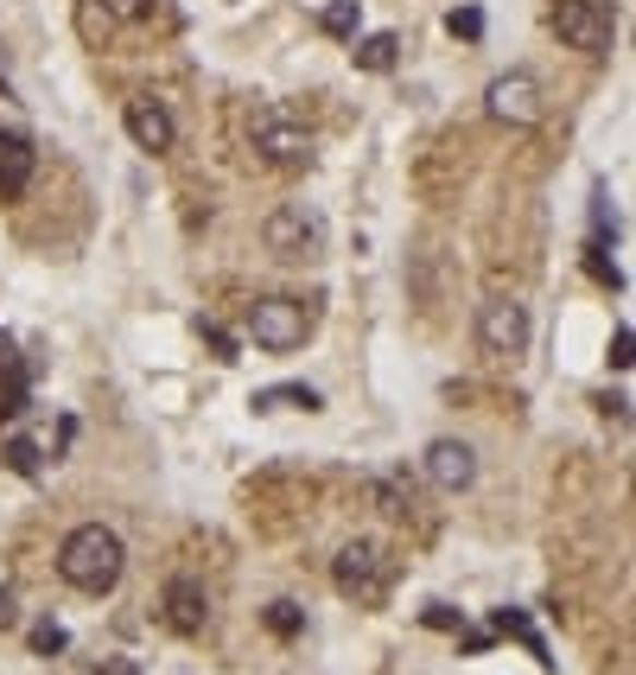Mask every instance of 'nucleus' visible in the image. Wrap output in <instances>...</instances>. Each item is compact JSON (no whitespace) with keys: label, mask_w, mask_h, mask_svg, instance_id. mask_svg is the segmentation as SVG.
Instances as JSON below:
<instances>
[{"label":"nucleus","mask_w":636,"mask_h":675,"mask_svg":"<svg viewBox=\"0 0 636 675\" xmlns=\"http://www.w3.org/2000/svg\"><path fill=\"white\" fill-rule=\"evenodd\" d=\"M484 109L496 115L503 128H535V121L548 115V90H541L535 71H503V76H490Z\"/></svg>","instance_id":"0eeeda50"},{"label":"nucleus","mask_w":636,"mask_h":675,"mask_svg":"<svg viewBox=\"0 0 636 675\" xmlns=\"http://www.w3.org/2000/svg\"><path fill=\"white\" fill-rule=\"evenodd\" d=\"M332 580H337V593L350 605H382L388 600V587H395V555L375 542V535H357V542H344L337 548V561H332Z\"/></svg>","instance_id":"f03ea898"},{"label":"nucleus","mask_w":636,"mask_h":675,"mask_svg":"<svg viewBox=\"0 0 636 675\" xmlns=\"http://www.w3.org/2000/svg\"><path fill=\"white\" fill-rule=\"evenodd\" d=\"M490 625H496V638H516V643H528V656H535L541 670H554V656H548V643H541V631L528 625L523 612H509V605H503V612H490Z\"/></svg>","instance_id":"dca6fc26"},{"label":"nucleus","mask_w":636,"mask_h":675,"mask_svg":"<svg viewBox=\"0 0 636 675\" xmlns=\"http://www.w3.org/2000/svg\"><path fill=\"white\" fill-rule=\"evenodd\" d=\"M370 504H375V517H388V523H408L413 517V490L408 478H370Z\"/></svg>","instance_id":"2eb2a0df"},{"label":"nucleus","mask_w":636,"mask_h":675,"mask_svg":"<svg viewBox=\"0 0 636 675\" xmlns=\"http://www.w3.org/2000/svg\"><path fill=\"white\" fill-rule=\"evenodd\" d=\"M249 147H255V159L274 166V173H300V166H312V134H305L300 115L280 109V103H267V109L249 115Z\"/></svg>","instance_id":"7ed1b4c3"},{"label":"nucleus","mask_w":636,"mask_h":675,"mask_svg":"<svg viewBox=\"0 0 636 675\" xmlns=\"http://www.w3.org/2000/svg\"><path fill=\"white\" fill-rule=\"evenodd\" d=\"M20 625V605H13V593H0V631H13Z\"/></svg>","instance_id":"bb28decb"},{"label":"nucleus","mask_w":636,"mask_h":675,"mask_svg":"<svg viewBox=\"0 0 636 675\" xmlns=\"http://www.w3.org/2000/svg\"><path fill=\"white\" fill-rule=\"evenodd\" d=\"M58 573H64V587L76 593H89V600H103L121 587V573H128V548H121V535L103 523H76L64 542H58Z\"/></svg>","instance_id":"f257e3e1"},{"label":"nucleus","mask_w":636,"mask_h":675,"mask_svg":"<svg viewBox=\"0 0 636 675\" xmlns=\"http://www.w3.org/2000/svg\"><path fill=\"white\" fill-rule=\"evenodd\" d=\"M262 625L274 631V638H300V631H305V612H300L293 600H274V605L262 612Z\"/></svg>","instance_id":"412c9836"},{"label":"nucleus","mask_w":636,"mask_h":675,"mask_svg":"<svg viewBox=\"0 0 636 675\" xmlns=\"http://www.w3.org/2000/svg\"><path fill=\"white\" fill-rule=\"evenodd\" d=\"M0 459H7V472H20V478H38V465H45V447H38L33 434H7Z\"/></svg>","instance_id":"a211bd4d"},{"label":"nucleus","mask_w":636,"mask_h":675,"mask_svg":"<svg viewBox=\"0 0 636 675\" xmlns=\"http://www.w3.org/2000/svg\"><path fill=\"white\" fill-rule=\"evenodd\" d=\"M357 20H363V0H332V7L319 13V26L332 38H357Z\"/></svg>","instance_id":"6ab92c4d"},{"label":"nucleus","mask_w":636,"mask_h":675,"mask_svg":"<svg viewBox=\"0 0 636 675\" xmlns=\"http://www.w3.org/2000/svg\"><path fill=\"white\" fill-rule=\"evenodd\" d=\"M420 465H427L433 490H446V497H458V490H471V485H478V452L465 447V440H433Z\"/></svg>","instance_id":"9d476101"},{"label":"nucleus","mask_w":636,"mask_h":675,"mask_svg":"<svg viewBox=\"0 0 636 675\" xmlns=\"http://www.w3.org/2000/svg\"><path fill=\"white\" fill-rule=\"evenodd\" d=\"M33 166L38 153L26 134H0V204H13V198H26V186H33Z\"/></svg>","instance_id":"ddd939ff"},{"label":"nucleus","mask_w":636,"mask_h":675,"mask_svg":"<svg viewBox=\"0 0 636 675\" xmlns=\"http://www.w3.org/2000/svg\"><path fill=\"white\" fill-rule=\"evenodd\" d=\"M599 408L611 414V421H624V414H631V402H624V395H599Z\"/></svg>","instance_id":"cd10ccee"},{"label":"nucleus","mask_w":636,"mask_h":675,"mask_svg":"<svg viewBox=\"0 0 636 675\" xmlns=\"http://www.w3.org/2000/svg\"><path fill=\"white\" fill-rule=\"evenodd\" d=\"M478 351L490 364H516L528 351V306L523 300H490L478 312Z\"/></svg>","instance_id":"1a4fd4ad"},{"label":"nucleus","mask_w":636,"mask_h":675,"mask_svg":"<svg viewBox=\"0 0 636 675\" xmlns=\"http://www.w3.org/2000/svg\"><path fill=\"white\" fill-rule=\"evenodd\" d=\"M96 675H141V670H134L128 656H109V663H103V670H96Z\"/></svg>","instance_id":"c85d7f7f"},{"label":"nucleus","mask_w":636,"mask_h":675,"mask_svg":"<svg viewBox=\"0 0 636 675\" xmlns=\"http://www.w3.org/2000/svg\"><path fill=\"white\" fill-rule=\"evenodd\" d=\"M121 121H128V134H134L141 153H172V141H179V121H172V109L159 96H134Z\"/></svg>","instance_id":"9b49d317"},{"label":"nucleus","mask_w":636,"mask_h":675,"mask_svg":"<svg viewBox=\"0 0 636 675\" xmlns=\"http://www.w3.org/2000/svg\"><path fill=\"white\" fill-rule=\"evenodd\" d=\"M427 625H433V631H465V612H452V605H427Z\"/></svg>","instance_id":"393cba45"},{"label":"nucleus","mask_w":636,"mask_h":675,"mask_svg":"<svg viewBox=\"0 0 636 675\" xmlns=\"http://www.w3.org/2000/svg\"><path fill=\"white\" fill-rule=\"evenodd\" d=\"M159 605H166V625H172L179 638H197V631H204V618H211V600H204V587H197L191 573H172Z\"/></svg>","instance_id":"f8f14e48"},{"label":"nucleus","mask_w":636,"mask_h":675,"mask_svg":"<svg viewBox=\"0 0 636 675\" xmlns=\"http://www.w3.org/2000/svg\"><path fill=\"white\" fill-rule=\"evenodd\" d=\"M631 325H617V338H611V370H631Z\"/></svg>","instance_id":"a878e982"},{"label":"nucleus","mask_w":636,"mask_h":675,"mask_svg":"<svg viewBox=\"0 0 636 675\" xmlns=\"http://www.w3.org/2000/svg\"><path fill=\"white\" fill-rule=\"evenodd\" d=\"M305 332H312V312L300 300H287V294H267V300L249 306V338L262 351H300Z\"/></svg>","instance_id":"6e6552de"},{"label":"nucleus","mask_w":636,"mask_h":675,"mask_svg":"<svg viewBox=\"0 0 636 675\" xmlns=\"http://www.w3.org/2000/svg\"><path fill=\"white\" fill-rule=\"evenodd\" d=\"M325 211L319 204H280V211H267L262 224V242L274 262H319L325 256Z\"/></svg>","instance_id":"20e7f679"},{"label":"nucleus","mask_w":636,"mask_h":675,"mask_svg":"<svg viewBox=\"0 0 636 675\" xmlns=\"http://www.w3.org/2000/svg\"><path fill=\"white\" fill-rule=\"evenodd\" d=\"M446 33L452 38H484V13H478V7H452V13H446Z\"/></svg>","instance_id":"4be33fe9"},{"label":"nucleus","mask_w":636,"mask_h":675,"mask_svg":"<svg viewBox=\"0 0 636 675\" xmlns=\"http://www.w3.org/2000/svg\"><path fill=\"white\" fill-rule=\"evenodd\" d=\"M197 338H204V344L217 351V364H236V338H229L217 319H197Z\"/></svg>","instance_id":"5701e85b"},{"label":"nucleus","mask_w":636,"mask_h":675,"mask_svg":"<svg viewBox=\"0 0 636 675\" xmlns=\"http://www.w3.org/2000/svg\"><path fill=\"white\" fill-rule=\"evenodd\" d=\"M64 643H71V631H64L58 618H45V625H33V650H38V656H58Z\"/></svg>","instance_id":"b1692460"},{"label":"nucleus","mask_w":636,"mask_h":675,"mask_svg":"<svg viewBox=\"0 0 636 675\" xmlns=\"http://www.w3.org/2000/svg\"><path fill=\"white\" fill-rule=\"evenodd\" d=\"M350 58H357V71H395V58H401V38L395 33H370L363 38V45H357V51H350Z\"/></svg>","instance_id":"f3484780"},{"label":"nucleus","mask_w":636,"mask_h":675,"mask_svg":"<svg viewBox=\"0 0 636 675\" xmlns=\"http://www.w3.org/2000/svg\"><path fill=\"white\" fill-rule=\"evenodd\" d=\"M458 294V262H452L446 242H420L408 256V300L427 312V319H440Z\"/></svg>","instance_id":"423d86ee"},{"label":"nucleus","mask_w":636,"mask_h":675,"mask_svg":"<svg viewBox=\"0 0 636 675\" xmlns=\"http://www.w3.org/2000/svg\"><path fill=\"white\" fill-rule=\"evenodd\" d=\"M109 26H141V20H153V0H89Z\"/></svg>","instance_id":"aec40b11"},{"label":"nucleus","mask_w":636,"mask_h":675,"mask_svg":"<svg viewBox=\"0 0 636 675\" xmlns=\"http://www.w3.org/2000/svg\"><path fill=\"white\" fill-rule=\"evenodd\" d=\"M0 103H13V76H7V64H0Z\"/></svg>","instance_id":"c756f323"},{"label":"nucleus","mask_w":636,"mask_h":675,"mask_svg":"<svg viewBox=\"0 0 636 675\" xmlns=\"http://www.w3.org/2000/svg\"><path fill=\"white\" fill-rule=\"evenodd\" d=\"M255 408L262 414H280V408H325V395L312 389V382H274V389H255Z\"/></svg>","instance_id":"4468645a"},{"label":"nucleus","mask_w":636,"mask_h":675,"mask_svg":"<svg viewBox=\"0 0 636 675\" xmlns=\"http://www.w3.org/2000/svg\"><path fill=\"white\" fill-rule=\"evenodd\" d=\"M548 33L561 38L566 51L604 58V51H611V33H617V20H611V7H604V0H554V7H548Z\"/></svg>","instance_id":"39448f33"}]
</instances>
